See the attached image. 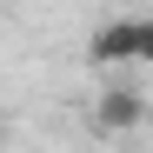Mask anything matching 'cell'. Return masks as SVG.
<instances>
[{
  "instance_id": "obj_3",
  "label": "cell",
  "mask_w": 153,
  "mask_h": 153,
  "mask_svg": "<svg viewBox=\"0 0 153 153\" xmlns=\"http://www.w3.org/2000/svg\"><path fill=\"white\" fill-rule=\"evenodd\" d=\"M140 60L153 67V20H140Z\"/></svg>"
},
{
  "instance_id": "obj_2",
  "label": "cell",
  "mask_w": 153,
  "mask_h": 153,
  "mask_svg": "<svg viewBox=\"0 0 153 153\" xmlns=\"http://www.w3.org/2000/svg\"><path fill=\"white\" fill-rule=\"evenodd\" d=\"M140 113H146V107H140V93H133V87H107V93L93 100V120L107 126V133H133Z\"/></svg>"
},
{
  "instance_id": "obj_1",
  "label": "cell",
  "mask_w": 153,
  "mask_h": 153,
  "mask_svg": "<svg viewBox=\"0 0 153 153\" xmlns=\"http://www.w3.org/2000/svg\"><path fill=\"white\" fill-rule=\"evenodd\" d=\"M87 60L93 67H133L140 60V20H113L87 40Z\"/></svg>"
}]
</instances>
